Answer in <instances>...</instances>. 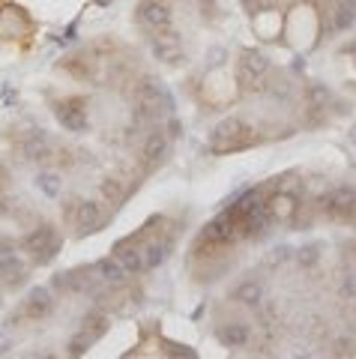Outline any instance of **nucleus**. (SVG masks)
Wrapping results in <instances>:
<instances>
[{
	"mask_svg": "<svg viewBox=\"0 0 356 359\" xmlns=\"http://www.w3.org/2000/svg\"><path fill=\"white\" fill-rule=\"evenodd\" d=\"M252 144V129L246 126L239 117H225L213 126V135H210V147L216 153H230V150H243Z\"/></svg>",
	"mask_w": 356,
	"mask_h": 359,
	"instance_id": "f257e3e1",
	"label": "nucleus"
},
{
	"mask_svg": "<svg viewBox=\"0 0 356 359\" xmlns=\"http://www.w3.org/2000/svg\"><path fill=\"white\" fill-rule=\"evenodd\" d=\"M22 245H24V252L31 254L33 263H51L63 249V237L57 234V228H51V225H40V228H33L22 240Z\"/></svg>",
	"mask_w": 356,
	"mask_h": 359,
	"instance_id": "f03ea898",
	"label": "nucleus"
},
{
	"mask_svg": "<svg viewBox=\"0 0 356 359\" xmlns=\"http://www.w3.org/2000/svg\"><path fill=\"white\" fill-rule=\"evenodd\" d=\"M273 63L261 49H243L239 51V60H237V81L243 90H255L261 87V81L269 75Z\"/></svg>",
	"mask_w": 356,
	"mask_h": 359,
	"instance_id": "7ed1b4c3",
	"label": "nucleus"
},
{
	"mask_svg": "<svg viewBox=\"0 0 356 359\" xmlns=\"http://www.w3.org/2000/svg\"><path fill=\"white\" fill-rule=\"evenodd\" d=\"M66 219H72V225L78 228V237H90V234L102 231L108 225V216H105L102 204H96L93 198H81V201L72 204V210L66 207L63 210Z\"/></svg>",
	"mask_w": 356,
	"mask_h": 359,
	"instance_id": "20e7f679",
	"label": "nucleus"
},
{
	"mask_svg": "<svg viewBox=\"0 0 356 359\" xmlns=\"http://www.w3.org/2000/svg\"><path fill=\"white\" fill-rule=\"evenodd\" d=\"M237 237H243V225H239V219H237L234 213L225 210V213H219L216 219H210L204 228H201L198 243L219 249V245H230Z\"/></svg>",
	"mask_w": 356,
	"mask_h": 359,
	"instance_id": "39448f33",
	"label": "nucleus"
},
{
	"mask_svg": "<svg viewBox=\"0 0 356 359\" xmlns=\"http://www.w3.org/2000/svg\"><path fill=\"white\" fill-rule=\"evenodd\" d=\"M321 210L323 216H330V219H353L356 216V189L353 186H332L326 189V192L321 195Z\"/></svg>",
	"mask_w": 356,
	"mask_h": 359,
	"instance_id": "423d86ee",
	"label": "nucleus"
},
{
	"mask_svg": "<svg viewBox=\"0 0 356 359\" xmlns=\"http://www.w3.org/2000/svg\"><path fill=\"white\" fill-rule=\"evenodd\" d=\"M87 102L84 99H63V102H57L54 105V117L57 123H60L63 129H69V132H87L90 126V117H87Z\"/></svg>",
	"mask_w": 356,
	"mask_h": 359,
	"instance_id": "0eeeda50",
	"label": "nucleus"
},
{
	"mask_svg": "<svg viewBox=\"0 0 356 359\" xmlns=\"http://www.w3.org/2000/svg\"><path fill=\"white\" fill-rule=\"evenodd\" d=\"M171 156V138L165 135V132H147V138L141 141V165L147 168V171H153V168L165 165V159Z\"/></svg>",
	"mask_w": 356,
	"mask_h": 359,
	"instance_id": "6e6552de",
	"label": "nucleus"
},
{
	"mask_svg": "<svg viewBox=\"0 0 356 359\" xmlns=\"http://www.w3.org/2000/svg\"><path fill=\"white\" fill-rule=\"evenodd\" d=\"M138 21L150 30H168L174 21V12L165 0H141L138 3Z\"/></svg>",
	"mask_w": 356,
	"mask_h": 359,
	"instance_id": "1a4fd4ad",
	"label": "nucleus"
},
{
	"mask_svg": "<svg viewBox=\"0 0 356 359\" xmlns=\"http://www.w3.org/2000/svg\"><path fill=\"white\" fill-rule=\"evenodd\" d=\"M216 338L228 351H243L252 342V326L246 320H225V324L216 326Z\"/></svg>",
	"mask_w": 356,
	"mask_h": 359,
	"instance_id": "9d476101",
	"label": "nucleus"
},
{
	"mask_svg": "<svg viewBox=\"0 0 356 359\" xmlns=\"http://www.w3.org/2000/svg\"><path fill=\"white\" fill-rule=\"evenodd\" d=\"M54 308H57V299L54 294L48 288H33L31 294L24 297V317H31V320H45V317H51L54 315Z\"/></svg>",
	"mask_w": 356,
	"mask_h": 359,
	"instance_id": "9b49d317",
	"label": "nucleus"
},
{
	"mask_svg": "<svg viewBox=\"0 0 356 359\" xmlns=\"http://www.w3.org/2000/svg\"><path fill=\"white\" fill-rule=\"evenodd\" d=\"M93 270H96V276H99L102 285H108V288H123L129 281V270L120 263V258H102V261H96L93 263Z\"/></svg>",
	"mask_w": 356,
	"mask_h": 359,
	"instance_id": "f8f14e48",
	"label": "nucleus"
},
{
	"mask_svg": "<svg viewBox=\"0 0 356 359\" xmlns=\"http://www.w3.org/2000/svg\"><path fill=\"white\" fill-rule=\"evenodd\" d=\"M138 237H126L114 245V258H120V263L129 270V276L144 270V245H135Z\"/></svg>",
	"mask_w": 356,
	"mask_h": 359,
	"instance_id": "ddd939ff",
	"label": "nucleus"
},
{
	"mask_svg": "<svg viewBox=\"0 0 356 359\" xmlns=\"http://www.w3.org/2000/svg\"><path fill=\"white\" fill-rule=\"evenodd\" d=\"M230 299L239 302V306H248V308H261L264 299H266V288L261 285V281H255V279H246V281H239V285L230 290Z\"/></svg>",
	"mask_w": 356,
	"mask_h": 359,
	"instance_id": "4468645a",
	"label": "nucleus"
},
{
	"mask_svg": "<svg viewBox=\"0 0 356 359\" xmlns=\"http://www.w3.org/2000/svg\"><path fill=\"white\" fill-rule=\"evenodd\" d=\"M0 281L6 288H18L24 281V263L12 249H0Z\"/></svg>",
	"mask_w": 356,
	"mask_h": 359,
	"instance_id": "2eb2a0df",
	"label": "nucleus"
},
{
	"mask_svg": "<svg viewBox=\"0 0 356 359\" xmlns=\"http://www.w3.org/2000/svg\"><path fill=\"white\" fill-rule=\"evenodd\" d=\"M266 210L273 216V222H294L296 210H300V201H296L294 192H276L266 201Z\"/></svg>",
	"mask_w": 356,
	"mask_h": 359,
	"instance_id": "dca6fc26",
	"label": "nucleus"
},
{
	"mask_svg": "<svg viewBox=\"0 0 356 359\" xmlns=\"http://www.w3.org/2000/svg\"><path fill=\"white\" fill-rule=\"evenodd\" d=\"M150 49L153 54H156V60L162 63H174L180 60V54H183V45H180V36L174 30H165V33H159V36H153V42H150Z\"/></svg>",
	"mask_w": 356,
	"mask_h": 359,
	"instance_id": "f3484780",
	"label": "nucleus"
},
{
	"mask_svg": "<svg viewBox=\"0 0 356 359\" xmlns=\"http://www.w3.org/2000/svg\"><path fill=\"white\" fill-rule=\"evenodd\" d=\"M22 156L27 159V162H45L48 156H51V141H48L42 132H33V135H27L22 141Z\"/></svg>",
	"mask_w": 356,
	"mask_h": 359,
	"instance_id": "a211bd4d",
	"label": "nucleus"
},
{
	"mask_svg": "<svg viewBox=\"0 0 356 359\" xmlns=\"http://www.w3.org/2000/svg\"><path fill=\"white\" fill-rule=\"evenodd\" d=\"M108 326H111V320H108V315H105L102 308H90L87 315L81 317V324H78V329L84 335H90L93 342H99V338L108 333Z\"/></svg>",
	"mask_w": 356,
	"mask_h": 359,
	"instance_id": "6ab92c4d",
	"label": "nucleus"
},
{
	"mask_svg": "<svg viewBox=\"0 0 356 359\" xmlns=\"http://www.w3.org/2000/svg\"><path fill=\"white\" fill-rule=\"evenodd\" d=\"M99 195H102L105 204L123 207V204H126V198H129V189L123 186V180H117V177H105L99 183Z\"/></svg>",
	"mask_w": 356,
	"mask_h": 359,
	"instance_id": "aec40b11",
	"label": "nucleus"
},
{
	"mask_svg": "<svg viewBox=\"0 0 356 359\" xmlns=\"http://www.w3.org/2000/svg\"><path fill=\"white\" fill-rule=\"evenodd\" d=\"M171 254V243L165 240H150L144 245V270H159Z\"/></svg>",
	"mask_w": 356,
	"mask_h": 359,
	"instance_id": "412c9836",
	"label": "nucleus"
},
{
	"mask_svg": "<svg viewBox=\"0 0 356 359\" xmlns=\"http://www.w3.org/2000/svg\"><path fill=\"white\" fill-rule=\"evenodd\" d=\"M305 102H309V111H326L332 105V90L326 87V84H309V90H305Z\"/></svg>",
	"mask_w": 356,
	"mask_h": 359,
	"instance_id": "4be33fe9",
	"label": "nucleus"
},
{
	"mask_svg": "<svg viewBox=\"0 0 356 359\" xmlns=\"http://www.w3.org/2000/svg\"><path fill=\"white\" fill-rule=\"evenodd\" d=\"M321 249H323L321 243H305L303 249H296V252H294V261L300 263L303 270H314L317 263H321V254H323Z\"/></svg>",
	"mask_w": 356,
	"mask_h": 359,
	"instance_id": "5701e85b",
	"label": "nucleus"
},
{
	"mask_svg": "<svg viewBox=\"0 0 356 359\" xmlns=\"http://www.w3.org/2000/svg\"><path fill=\"white\" fill-rule=\"evenodd\" d=\"M36 189H40L45 198H57L60 195V189H63V180H60V174H54V171H42L40 177H36Z\"/></svg>",
	"mask_w": 356,
	"mask_h": 359,
	"instance_id": "b1692460",
	"label": "nucleus"
},
{
	"mask_svg": "<svg viewBox=\"0 0 356 359\" xmlns=\"http://www.w3.org/2000/svg\"><path fill=\"white\" fill-rule=\"evenodd\" d=\"M353 21H356V15H353L350 9L344 6V3H335V6H332V15H330V27H332L335 33H339V30H350V27H353Z\"/></svg>",
	"mask_w": 356,
	"mask_h": 359,
	"instance_id": "393cba45",
	"label": "nucleus"
},
{
	"mask_svg": "<svg viewBox=\"0 0 356 359\" xmlns=\"http://www.w3.org/2000/svg\"><path fill=\"white\" fill-rule=\"evenodd\" d=\"M66 347H69V353H72V356H84V353H87V347H93V338H90V335H84L81 329H78V333H75V335L69 338V344H66Z\"/></svg>",
	"mask_w": 356,
	"mask_h": 359,
	"instance_id": "a878e982",
	"label": "nucleus"
},
{
	"mask_svg": "<svg viewBox=\"0 0 356 359\" xmlns=\"http://www.w3.org/2000/svg\"><path fill=\"white\" fill-rule=\"evenodd\" d=\"M287 261H294V249L291 245H276L273 254H269V263H273V267H282Z\"/></svg>",
	"mask_w": 356,
	"mask_h": 359,
	"instance_id": "bb28decb",
	"label": "nucleus"
},
{
	"mask_svg": "<svg viewBox=\"0 0 356 359\" xmlns=\"http://www.w3.org/2000/svg\"><path fill=\"white\" fill-rule=\"evenodd\" d=\"M165 353H168V356H180V359H195V356H198L195 351H192V347L174 344V342H165Z\"/></svg>",
	"mask_w": 356,
	"mask_h": 359,
	"instance_id": "cd10ccee",
	"label": "nucleus"
},
{
	"mask_svg": "<svg viewBox=\"0 0 356 359\" xmlns=\"http://www.w3.org/2000/svg\"><path fill=\"white\" fill-rule=\"evenodd\" d=\"M239 3H243V9L246 12H252V15H257V12H264V9L273 3V0H239Z\"/></svg>",
	"mask_w": 356,
	"mask_h": 359,
	"instance_id": "c85d7f7f",
	"label": "nucleus"
},
{
	"mask_svg": "<svg viewBox=\"0 0 356 359\" xmlns=\"http://www.w3.org/2000/svg\"><path fill=\"white\" fill-rule=\"evenodd\" d=\"M341 294H344V297H356V276H348V279H344Z\"/></svg>",
	"mask_w": 356,
	"mask_h": 359,
	"instance_id": "c756f323",
	"label": "nucleus"
},
{
	"mask_svg": "<svg viewBox=\"0 0 356 359\" xmlns=\"http://www.w3.org/2000/svg\"><path fill=\"white\" fill-rule=\"evenodd\" d=\"M195 3L204 9V15H213V9H216V0H195Z\"/></svg>",
	"mask_w": 356,
	"mask_h": 359,
	"instance_id": "7c9ffc66",
	"label": "nucleus"
},
{
	"mask_svg": "<svg viewBox=\"0 0 356 359\" xmlns=\"http://www.w3.org/2000/svg\"><path fill=\"white\" fill-rule=\"evenodd\" d=\"M6 186H9V171H6L3 165H0V195L6 192Z\"/></svg>",
	"mask_w": 356,
	"mask_h": 359,
	"instance_id": "2f4dec72",
	"label": "nucleus"
},
{
	"mask_svg": "<svg viewBox=\"0 0 356 359\" xmlns=\"http://www.w3.org/2000/svg\"><path fill=\"white\" fill-rule=\"evenodd\" d=\"M168 138H180V123L177 120L168 123Z\"/></svg>",
	"mask_w": 356,
	"mask_h": 359,
	"instance_id": "473e14b6",
	"label": "nucleus"
},
{
	"mask_svg": "<svg viewBox=\"0 0 356 359\" xmlns=\"http://www.w3.org/2000/svg\"><path fill=\"white\" fill-rule=\"evenodd\" d=\"M341 3H344V6H348V9H350V12L356 15V0H341Z\"/></svg>",
	"mask_w": 356,
	"mask_h": 359,
	"instance_id": "72a5a7b5",
	"label": "nucleus"
},
{
	"mask_svg": "<svg viewBox=\"0 0 356 359\" xmlns=\"http://www.w3.org/2000/svg\"><path fill=\"white\" fill-rule=\"evenodd\" d=\"M6 351H9V342H6L3 335H0V353H6Z\"/></svg>",
	"mask_w": 356,
	"mask_h": 359,
	"instance_id": "f704fd0d",
	"label": "nucleus"
},
{
	"mask_svg": "<svg viewBox=\"0 0 356 359\" xmlns=\"http://www.w3.org/2000/svg\"><path fill=\"white\" fill-rule=\"evenodd\" d=\"M96 3H99V6H108V3H111V0H96Z\"/></svg>",
	"mask_w": 356,
	"mask_h": 359,
	"instance_id": "c9c22d12",
	"label": "nucleus"
}]
</instances>
